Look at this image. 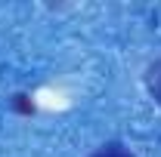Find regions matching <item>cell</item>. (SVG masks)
Returning <instances> with one entry per match:
<instances>
[{"label":"cell","mask_w":161,"mask_h":157,"mask_svg":"<svg viewBox=\"0 0 161 157\" xmlns=\"http://www.w3.org/2000/svg\"><path fill=\"white\" fill-rule=\"evenodd\" d=\"M146 86H149L152 99H155V102L161 105V59L149 65V74H146Z\"/></svg>","instance_id":"obj_1"},{"label":"cell","mask_w":161,"mask_h":157,"mask_svg":"<svg viewBox=\"0 0 161 157\" xmlns=\"http://www.w3.org/2000/svg\"><path fill=\"white\" fill-rule=\"evenodd\" d=\"M16 108L25 111V114H31V111H34V108H31V102H28V96H16Z\"/></svg>","instance_id":"obj_3"},{"label":"cell","mask_w":161,"mask_h":157,"mask_svg":"<svg viewBox=\"0 0 161 157\" xmlns=\"http://www.w3.org/2000/svg\"><path fill=\"white\" fill-rule=\"evenodd\" d=\"M90 157H133L124 145H118V142H108V145H102L99 151H93Z\"/></svg>","instance_id":"obj_2"}]
</instances>
